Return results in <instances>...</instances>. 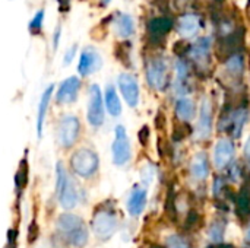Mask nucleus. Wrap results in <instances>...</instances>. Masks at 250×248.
I'll return each instance as SVG.
<instances>
[{"mask_svg": "<svg viewBox=\"0 0 250 248\" xmlns=\"http://www.w3.org/2000/svg\"><path fill=\"white\" fill-rule=\"evenodd\" d=\"M59 237L70 247L83 248L89 241V231L83 219L72 212H63L56 219Z\"/></svg>", "mask_w": 250, "mask_h": 248, "instance_id": "1", "label": "nucleus"}, {"mask_svg": "<svg viewBox=\"0 0 250 248\" xmlns=\"http://www.w3.org/2000/svg\"><path fill=\"white\" fill-rule=\"evenodd\" d=\"M54 193L59 200V205L64 210H73L79 203V190L76 183L69 177L63 162L56 164V183Z\"/></svg>", "mask_w": 250, "mask_h": 248, "instance_id": "2", "label": "nucleus"}, {"mask_svg": "<svg viewBox=\"0 0 250 248\" xmlns=\"http://www.w3.org/2000/svg\"><path fill=\"white\" fill-rule=\"evenodd\" d=\"M91 229L101 241H108L119 229V218L110 203H101L95 208L91 219Z\"/></svg>", "mask_w": 250, "mask_h": 248, "instance_id": "3", "label": "nucleus"}, {"mask_svg": "<svg viewBox=\"0 0 250 248\" xmlns=\"http://www.w3.org/2000/svg\"><path fill=\"white\" fill-rule=\"evenodd\" d=\"M69 165L75 175H78L79 178L88 180L97 174L100 168V156L94 149L81 148L72 153L69 159Z\"/></svg>", "mask_w": 250, "mask_h": 248, "instance_id": "4", "label": "nucleus"}, {"mask_svg": "<svg viewBox=\"0 0 250 248\" xmlns=\"http://www.w3.org/2000/svg\"><path fill=\"white\" fill-rule=\"evenodd\" d=\"M86 120L92 129H100L105 120V107L104 96L101 88L94 83L88 91V108H86Z\"/></svg>", "mask_w": 250, "mask_h": 248, "instance_id": "5", "label": "nucleus"}, {"mask_svg": "<svg viewBox=\"0 0 250 248\" xmlns=\"http://www.w3.org/2000/svg\"><path fill=\"white\" fill-rule=\"evenodd\" d=\"M81 121L76 115H63L57 124V143L63 149H70L81 136Z\"/></svg>", "mask_w": 250, "mask_h": 248, "instance_id": "6", "label": "nucleus"}, {"mask_svg": "<svg viewBox=\"0 0 250 248\" xmlns=\"http://www.w3.org/2000/svg\"><path fill=\"white\" fill-rule=\"evenodd\" d=\"M111 158L116 167H125L132 158V145L126 127L119 124L114 129V139L111 143Z\"/></svg>", "mask_w": 250, "mask_h": 248, "instance_id": "7", "label": "nucleus"}, {"mask_svg": "<svg viewBox=\"0 0 250 248\" xmlns=\"http://www.w3.org/2000/svg\"><path fill=\"white\" fill-rule=\"evenodd\" d=\"M117 86L126 104L130 108H136L141 99V89L138 79L132 73H120L117 77Z\"/></svg>", "mask_w": 250, "mask_h": 248, "instance_id": "8", "label": "nucleus"}, {"mask_svg": "<svg viewBox=\"0 0 250 248\" xmlns=\"http://www.w3.org/2000/svg\"><path fill=\"white\" fill-rule=\"evenodd\" d=\"M103 66V58L101 54L92 48V47H85L79 53V61H78V73L82 77H88L94 73H97Z\"/></svg>", "mask_w": 250, "mask_h": 248, "instance_id": "9", "label": "nucleus"}, {"mask_svg": "<svg viewBox=\"0 0 250 248\" xmlns=\"http://www.w3.org/2000/svg\"><path fill=\"white\" fill-rule=\"evenodd\" d=\"M82 82L78 76H69L64 80L60 82L59 88L54 92L56 102L60 105H67L72 104L78 99L79 91H81Z\"/></svg>", "mask_w": 250, "mask_h": 248, "instance_id": "10", "label": "nucleus"}, {"mask_svg": "<svg viewBox=\"0 0 250 248\" xmlns=\"http://www.w3.org/2000/svg\"><path fill=\"white\" fill-rule=\"evenodd\" d=\"M146 79L154 89L157 91L164 89L167 83V64L163 58H154L149 61L146 67Z\"/></svg>", "mask_w": 250, "mask_h": 248, "instance_id": "11", "label": "nucleus"}, {"mask_svg": "<svg viewBox=\"0 0 250 248\" xmlns=\"http://www.w3.org/2000/svg\"><path fill=\"white\" fill-rule=\"evenodd\" d=\"M212 130V107L208 96H204L199 107V117H198V126H196V137L198 139H207L209 137Z\"/></svg>", "mask_w": 250, "mask_h": 248, "instance_id": "12", "label": "nucleus"}, {"mask_svg": "<svg viewBox=\"0 0 250 248\" xmlns=\"http://www.w3.org/2000/svg\"><path fill=\"white\" fill-rule=\"evenodd\" d=\"M54 89H56V86L51 83L44 89V92L40 96V102H38V108H37V118H35V130H37L38 137H42V130H44V124H45L50 101L54 95Z\"/></svg>", "mask_w": 250, "mask_h": 248, "instance_id": "13", "label": "nucleus"}, {"mask_svg": "<svg viewBox=\"0 0 250 248\" xmlns=\"http://www.w3.org/2000/svg\"><path fill=\"white\" fill-rule=\"evenodd\" d=\"M146 202H148V191L145 187L142 186H135L127 197V212L130 216L138 218L142 215V212L146 208Z\"/></svg>", "mask_w": 250, "mask_h": 248, "instance_id": "14", "label": "nucleus"}, {"mask_svg": "<svg viewBox=\"0 0 250 248\" xmlns=\"http://www.w3.org/2000/svg\"><path fill=\"white\" fill-rule=\"evenodd\" d=\"M234 156V146L229 139H220L214 146L212 161L217 170H223L227 167Z\"/></svg>", "mask_w": 250, "mask_h": 248, "instance_id": "15", "label": "nucleus"}, {"mask_svg": "<svg viewBox=\"0 0 250 248\" xmlns=\"http://www.w3.org/2000/svg\"><path fill=\"white\" fill-rule=\"evenodd\" d=\"M113 28L117 37L120 38H130L135 34V20L127 13H117L113 19Z\"/></svg>", "mask_w": 250, "mask_h": 248, "instance_id": "16", "label": "nucleus"}, {"mask_svg": "<svg viewBox=\"0 0 250 248\" xmlns=\"http://www.w3.org/2000/svg\"><path fill=\"white\" fill-rule=\"evenodd\" d=\"M103 96H104V107H105L107 113L111 117H120L123 107H122V101H120V96L117 94V89L113 85H108L105 88Z\"/></svg>", "mask_w": 250, "mask_h": 248, "instance_id": "17", "label": "nucleus"}, {"mask_svg": "<svg viewBox=\"0 0 250 248\" xmlns=\"http://www.w3.org/2000/svg\"><path fill=\"white\" fill-rule=\"evenodd\" d=\"M201 28L199 18L196 15H185L179 20V32L183 38H190L198 34Z\"/></svg>", "mask_w": 250, "mask_h": 248, "instance_id": "18", "label": "nucleus"}, {"mask_svg": "<svg viewBox=\"0 0 250 248\" xmlns=\"http://www.w3.org/2000/svg\"><path fill=\"white\" fill-rule=\"evenodd\" d=\"M190 172L196 180H205L208 177V172H209L208 159H207V155L204 152H198L193 156L192 165H190Z\"/></svg>", "mask_w": 250, "mask_h": 248, "instance_id": "19", "label": "nucleus"}, {"mask_svg": "<svg viewBox=\"0 0 250 248\" xmlns=\"http://www.w3.org/2000/svg\"><path fill=\"white\" fill-rule=\"evenodd\" d=\"M195 104L188 96H180L176 104V114L180 120L190 121L195 117Z\"/></svg>", "mask_w": 250, "mask_h": 248, "instance_id": "20", "label": "nucleus"}, {"mask_svg": "<svg viewBox=\"0 0 250 248\" xmlns=\"http://www.w3.org/2000/svg\"><path fill=\"white\" fill-rule=\"evenodd\" d=\"M26 183H28V161H26V158H23L19 164L16 174H15V191H16L18 199L23 193Z\"/></svg>", "mask_w": 250, "mask_h": 248, "instance_id": "21", "label": "nucleus"}, {"mask_svg": "<svg viewBox=\"0 0 250 248\" xmlns=\"http://www.w3.org/2000/svg\"><path fill=\"white\" fill-rule=\"evenodd\" d=\"M44 19H45V10L41 7V9H38V10L34 13V16L31 18V20H29V23H28V31H29L31 35H38V34H41L42 26H44Z\"/></svg>", "mask_w": 250, "mask_h": 248, "instance_id": "22", "label": "nucleus"}, {"mask_svg": "<svg viewBox=\"0 0 250 248\" xmlns=\"http://www.w3.org/2000/svg\"><path fill=\"white\" fill-rule=\"evenodd\" d=\"M209 48H211V39L209 38H204V39H201L199 42L195 44V47L192 48L190 56L196 61H202V60L207 58V56L209 53Z\"/></svg>", "mask_w": 250, "mask_h": 248, "instance_id": "23", "label": "nucleus"}, {"mask_svg": "<svg viewBox=\"0 0 250 248\" xmlns=\"http://www.w3.org/2000/svg\"><path fill=\"white\" fill-rule=\"evenodd\" d=\"M246 117H248V113L245 110H239V111L233 113L231 121H233V130H234V136L236 137H239L242 134L243 126L246 123Z\"/></svg>", "mask_w": 250, "mask_h": 248, "instance_id": "24", "label": "nucleus"}, {"mask_svg": "<svg viewBox=\"0 0 250 248\" xmlns=\"http://www.w3.org/2000/svg\"><path fill=\"white\" fill-rule=\"evenodd\" d=\"M155 175H157L155 168H154L152 165L146 164V165L142 168V171H141V177H142V183H144V186H145V187L151 186V184H152V181L155 180Z\"/></svg>", "mask_w": 250, "mask_h": 248, "instance_id": "25", "label": "nucleus"}, {"mask_svg": "<svg viewBox=\"0 0 250 248\" xmlns=\"http://www.w3.org/2000/svg\"><path fill=\"white\" fill-rule=\"evenodd\" d=\"M188 76V67L183 61L177 60L176 61V88H182V82L186 79Z\"/></svg>", "mask_w": 250, "mask_h": 248, "instance_id": "26", "label": "nucleus"}, {"mask_svg": "<svg viewBox=\"0 0 250 248\" xmlns=\"http://www.w3.org/2000/svg\"><path fill=\"white\" fill-rule=\"evenodd\" d=\"M167 248H189V247H188V243H186L182 237H179V235L173 234V235H170V237L167 238Z\"/></svg>", "mask_w": 250, "mask_h": 248, "instance_id": "27", "label": "nucleus"}, {"mask_svg": "<svg viewBox=\"0 0 250 248\" xmlns=\"http://www.w3.org/2000/svg\"><path fill=\"white\" fill-rule=\"evenodd\" d=\"M76 53H78V45L73 44L72 47H69V48L66 50V53H64V56H63V64H64V66H69V64L75 60Z\"/></svg>", "mask_w": 250, "mask_h": 248, "instance_id": "28", "label": "nucleus"}, {"mask_svg": "<svg viewBox=\"0 0 250 248\" xmlns=\"http://www.w3.org/2000/svg\"><path fill=\"white\" fill-rule=\"evenodd\" d=\"M3 248H18V229H9L6 244Z\"/></svg>", "mask_w": 250, "mask_h": 248, "instance_id": "29", "label": "nucleus"}, {"mask_svg": "<svg viewBox=\"0 0 250 248\" xmlns=\"http://www.w3.org/2000/svg\"><path fill=\"white\" fill-rule=\"evenodd\" d=\"M227 69L233 73H239L242 70V58L239 56H234L229 60L227 63Z\"/></svg>", "mask_w": 250, "mask_h": 248, "instance_id": "30", "label": "nucleus"}, {"mask_svg": "<svg viewBox=\"0 0 250 248\" xmlns=\"http://www.w3.org/2000/svg\"><path fill=\"white\" fill-rule=\"evenodd\" d=\"M60 38H62V26L59 25L53 32V50H57V47L60 44Z\"/></svg>", "mask_w": 250, "mask_h": 248, "instance_id": "31", "label": "nucleus"}, {"mask_svg": "<svg viewBox=\"0 0 250 248\" xmlns=\"http://www.w3.org/2000/svg\"><path fill=\"white\" fill-rule=\"evenodd\" d=\"M209 238L212 241H221V228L220 227H214L209 231Z\"/></svg>", "mask_w": 250, "mask_h": 248, "instance_id": "32", "label": "nucleus"}, {"mask_svg": "<svg viewBox=\"0 0 250 248\" xmlns=\"http://www.w3.org/2000/svg\"><path fill=\"white\" fill-rule=\"evenodd\" d=\"M245 153H246L248 158H250V137L249 140L246 142V145H245Z\"/></svg>", "mask_w": 250, "mask_h": 248, "instance_id": "33", "label": "nucleus"}, {"mask_svg": "<svg viewBox=\"0 0 250 248\" xmlns=\"http://www.w3.org/2000/svg\"><path fill=\"white\" fill-rule=\"evenodd\" d=\"M236 1H237L242 7H243V6H246V3H248V0H236Z\"/></svg>", "mask_w": 250, "mask_h": 248, "instance_id": "34", "label": "nucleus"}, {"mask_svg": "<svg viewBox=\"0 0 250 248\" xmlns=\"http://www.w3.org/2000/svg\"><path fill=\"white\" fill-rule=\"evenodd\" d=\"M110 1H111V0H101V3H103L104 6H107V4H108Z\"/></svg>", "mask_w": 250, "mask_h": 248, "instance_id": "35", "label": "nucleus"}, {"mask_svg": "<svg viewBox=\"0 0 250 248\" xmlns=\"http://www.w3.org/2000/svg\"><path fill=\"white\" fill-rule=\"evenodd\" d=\"M246 238H248V240H249V241H250V229H249V231H248V237H246Z\"/></svg>", "mask_w": 250, "mask_h": 248, "instance_id": "36", "label": "nucleus"}]
</instances>
